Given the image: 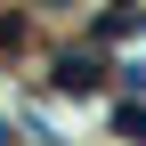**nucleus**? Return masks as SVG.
Segmentation results:
<instances>
[{
	"mask_svg": "<svg viewBox=\"0 0 146 146\" xmlns=\"http://www.w3.org/2000/svg\"><path fill=\"white\" fill-rule=\"evenodd\" d=\"M114 130H122V138H146V106H122V114H114Z\"/></svg>",
	"mask_w": 146,
	"mask_h": 146,
	"instance_id": "f03ea898",
	"label": "nucleus"
},
{
	"mask_svg": "<svg viewBox=\"0 0 146 146\" xmlns=\"http://www.w3.org/2000/svg\"><path fill=\"white\" fill-rule=\"evenodd\" d=\"M57 81H65V89H98V81H106V65L81 49V57H57Z\"/></svg>",
	"mask_w": 146,
	"mask_h": 146,
	"instance_id": "f257e3e1",
	"label": "nucleus"
}]
</instances>
